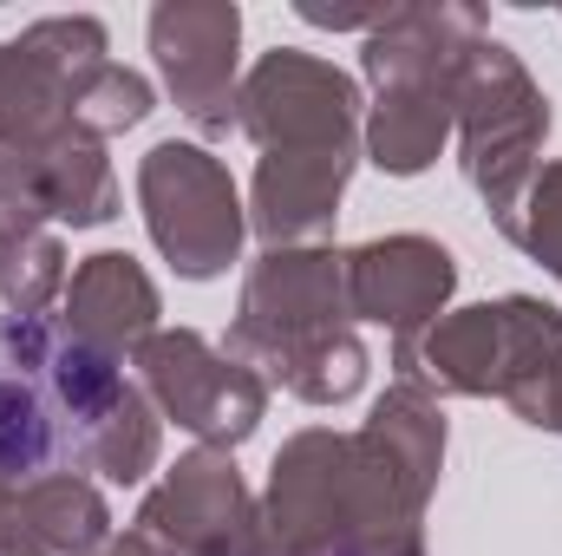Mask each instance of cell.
Listing matches in <instances>:
<instances>
[{
	"instance_id": "6da1fadb",
	"label": "cell",
	"mask_w": 562,
	"mask_h": 556,
	"mask_svg": "<svg viewBox=\"0 0 562 556\" xmlns=\"http://www.w3.org/2000/svg\"><path fill=\"white\" fill-rule=\"evenodd\" d=\"M262 524L281 556H425V498L367 445V432L307 425L269 465Z\"/></svg>"
},
{
	"instance_id": "7a4b0ae2",
	"label": "cell",
	"mask_w": 562,
	"mask_h": 556,
	"mask_svg": "<svg viewBox=\"0 0 562 556\" xmlns=\"http://www.w3.org/2000/svg\"><path fill=\"white\" fill-rule=\"evenodd\" d=\"M451 105H458V164H464V184L484 197L491 223L510 236L517 210H524V190L537 184L543 170V138H550V99L543 86L530 79V66L497 40L484 33L464 59H458V79H451Z\"/></svg>"
},
{
	"instance_id": "3957f363",
	"label": "cell",
	"mask_w": 562,
	"mask_h": 556,
	"mask_svg": "<svg viewBox=\"0 0 562 556\" xmlns=\"http://www.w3.org/2000/svg\"><path fill=\"white\" fill-rule=\"evenodd\" d=\"M138 210L157 256L183 281H216L243 263L249 203L210 144L164 138L138 157Z\"/></svg>"
},
{
	"instance_id": "277c9868",
	"label": "cell",
	"mask_w": 562,
	"mask_h": 556,
	"mask_svg": "<svg viewBox=\"0 0 562 556\" xmlns=\"http://www.w3.org/2000/svg\"><path fill=\"white\" fill-rule=\"evenodd\" d=\"M334 327H353L347 308V249L334 243H301V249H262L256 269L243 276V301L229 321L223 354L256 367L262 380L281 360Z\"/></svg>"
},
{
	"instance_id": "5b68a950",
	"label": "cell",
	"mask_w": 562,
	"mask_h": 556,
	"mask_svg": "<svg viewBox=\"0 0 562 556\" xmlns=\"http://www.w3.org/2000/svg\"><path fill=\"white\" fill-rule=\"evenodd\" d=\"M132 367L157 419H177L210 452H236L269 413V380L216 341H203L196 327H157L132 354Z\"/></svg>"
},
{
	"instance_id": "8992f818",
	"label": "cell",
	"mask_w": 562,
	"mask_h": 556,
	"mask_svg": "<svg viewBox=\"0 0 562 556\" xmlns=\"http://www.w3.org/2000/svg\"><path fill=\"white\" fill-rule=\"evenodd\" d=\"M53 387L79 445V471H99L105 485H138L164 458V419L144 400V387L112 360L59 334L53 347Z\"/></svg>"
},
{
	"instance_id": "52a82bcc",
	"label": "cell",
	"mask_w": 562,
	"mask_h": 556,
	"mask_svg": "<svg viewBox=\"0 0 562 556\" xmlns=\"http://www.w3.org/2000/svg\"><path fill=\"white\" fill-rule=\"evenodd\" d=\"M236 112H243L236 132H249L262 157L269 151H360L367 99L334 59H314L301 46H276L243 73Z\"/></svg>"
},
{
	"instance_id": "ba28073f",
	"label": "cell",
	"mask_w": 562,
	"mask_h": 556,
	"mask_svg": "<svg viewBox=\"0 0 562 556\" xmlns=\"http://www.w3.org/2000/svg\"><path fill=\"white\" fill-rule=\"evenodd\" d=\"M53 347H59L53 321L0 314V498L53 471H79V445L53 387Z\"/></svg>"
},
{
	"instance_id": "9c48e42d",
	"label": "cell",
	"mask_w": 562,
	"mask_h": 556,
	"mask_svg": "<svg viewBox=\"0 0 562 556\" xmlns=\"http://www.w3.org/2000/svg\"><path fill=\"white\" fill-rule=\"evenodd\" d=\"M150 59L164 73L170 105L223 138L243 125V7L236 0H157L150 7Z\"/></svg>"
},
{
	"instance_id": "30bf717a",
	"label": "cell",
	"mask_w": 562,
	"mask_h": 556,
	"mask_svg": "<svg viewBox=\"0 0 562 556\" xmlns=\"http://www.w3.org/2000/svg\"><path fill=\"white\" fill-rule=\"evenodd\" d=\"M138 524L177 556H281L262 524V498H249L236 452H183L138 504Z\"/></svg>"
},
{
	"instance_id": "8fae6325",
	"label": "cell",
	"mask_w": 562,
	"mask_h": 556,
	"mask_svg": "<svg viewBox=\"0 0 562 556\" xmlns=\"http://www.w3.org/2000/svg\"><path fill=\"white\" fill-rule=\"evenodd\" d=\"M458 288V263L438 236H373L360 249H347V308L353 321L386 327L393 341L425 334Z\"/></svg>"
},
{
	"instance_id": "7c38bea8",
	"label": "cell",
	"mask_w": 562,
	"mask_h": 556,
	"mask_svg": "<svg viewBox=\"0 0 562 556\" xmlns=\"http://www.w3.org/2000/svg\"><path fill=\"white\" fill-rule=\"evenodd\" d=\"M353 164L360 151H269L249 184V230L262 236V249L327 243Z\"/></svg>"
},
{
	"instance_id": "4fadbf2b",
	"label": "cell",
	"mask_w": 562,
	"mask_h": 556,
	"mask_svg": "<svg viewBox=\"0 0 562 556\" xmlns=\"http://www.w3.org/2000/svg\"><path fill=\"white\" fill-rule=\"evenodd\" d=\"M393 380L431 400H497L504 387V314L497 301L445 308L425 334L393 341Z\"/></svg>"
},
{
	"instance_id": "5bb4252c",
	"label": "cell",
	"mask_w": 562,
	"mask_h": 556,
	"mask_svg": "<svg viewBox=\"0 0 562 556\" xmlns=\"http://www.w3.org/2000/svg\"><path fill=\"white\" fill-rule=\"evenodd\" d=\"M157 281L144 276L138 256L125 249H99L86 256L72 276H66V294H59V334L92 347V354H138L144 341L157 334Z\"/></svg>"
},
{
	"instance_id": "9a60e30c",
	"label": "cell",
	"mask_w": 562,
	"mask_h": 556,
	"mask_svg": "<svg viewBox=\"0 0 562 556\" xmlns=\"http://www.w3.org/2000/svg\"><path fill=\"white\" fill-rule=\"evenodd\" d=\"M491 33V13L471 0H413V7H386V20L367 33L360 46V73L367 86H413V79H451L458 59Z\"/></svg>"
},
{
	"instance_id": "2e32d148",
	"label": "cell",
	"mask_w": 562,
	"mask_h": 556,
	"mask_svg": "<svg viewBox=\"0 0 562 556\" xmlns=\"http://www.w3.org/2000/svg\"><path fill=\"white\" fill-rule=\"evenodd\" d=\"M458 79V73H451ZM451 79H413V86H380L367 119H360V157L380 164L386 177H419L438 164V151L451 144L458 105H451Z\"/></svg>"
},
{
	"instance_id": "e0dca14e",
	"label": "cell",
	"mask_w": 562,
	"mask_h": 556,
	"mask_svg": "<svg viewBox=\"0 0 562 556\" xmlns=\"http://www.w3.org/2000/svg\"><path fill=\"white\" fill-rule=\"evenodd\" d=\"M0 511L46 556H92L112 537V504L86 471H53V478L26 485L13 498H0Z\"/></svg>"
},
{
	"instance_id": "ac0fdd59",
	"label": "cell",
	"mask_w": 562,
	"mask_h": 556,
	"mask_svg": "<svg viewBox=\"0 0 562 556\" xmlns=\"http://www.w3.org/2000/svg\"><path fill=\"white\" fill-rule=\"evenodd\" d=\"M497 314H504V387H497V400L530 425L562 380V308L537 301V294H504Z\"/></svg>"
},
{
	"instance_id": "d6986e66",
	"label": "cell",
	"mask_w": 562,
	"mask_h": 556,
	"mask_svg": "<svg viewBox=\"0 0 562 556\" xmlns=\"http://www.w3.org/2000/svg\"><path fill=\"white\" fill-rule=\"evenodd\" d=\"M367 445L413 485V498L431 504V491H438V471H445V407L419 393V387H406V380H393L380 400H373V413H367Z\"/></svg>"
},
{
	"instance_id": "ffe728a7",
	"label": "cell",
	"mask_w": 562,
	"mask_h": 556,
	"mask_svg": "<svg viewBox=\"0 0 562 556\" xmlns=\"http://www.w3.org/2000/svg\"><path fill=\"white\" fill-rule=\"evenodd\" d=\"M33 151H40V177H46L53 223L99 230V223L119 216V177H112V157H105L99 138H86L79 125H66L59 138L33 144Z\"/></svg>"
},
{
	"instance_id": "44dd1931",
	"label": "cell",
	"mask_w": 562,
	"mask_h": 556,
	"mask_svg": "<svg viewBox=\"0 0 562 556\" xmlns=\"http://www.w3.org/2000/svg\"><path fill=\"white\" fill-rule=\"evenodd\" d=\"M66 79L26 53L20 40H0V144H46L72 125L66 112Z\"/></svg>"
},
{
	"instance_id": "7402d4cb",
	"label": "cell",
	"mask_w": 562,
	"mask_h": 556,
	"mask_svg": "<svg viewBox=\"0 0 562 556\" xmlns=\"http://www.w3.org/2000/svg\"><path fill=\"white\" fill-rule=\"evenodd\" d=\"M367 367H373V360H367V341H360L353 327H334V334L294 347L269 380L288 387L294 400H307V407H340V400H353V393L367 387Z\"/></svg>"
},
{
	"instance_id": "603a6c76",
	"label": "cell",
	"mask_w": 562,
	"mask_h": 556,
	"mask_svg": "<svg viewBox=\"0 0 562 556\" xmlns=\"http://www.w3.org/2000/svg\"><path fill=\"white\" fill-rule=\"evenodd\" d=\"M150 105H157V92H150V79L132 73V66H119V59H105V66H92V73H79L72 79V92H66V112H72V125L86 132V138H119V132H132L150 119Z\"/></svg>"
},
{
	"instance_id": "cb8c5ba5",
	"label": "cell",
	"mask_w": 562,
	"mask_h": 556,
	"mask_svg": "<svg viewBox=\"0 0 562 556\" xmlns=\"http://www.w3.org/2000/svg\"><path fill=\"white\" fill-rule=\"evenodd\" d=\"M66 249L53 230H33V236H7L0 243V301L7 314H26V321H46V308L66 294Z\"/></svg>"
},
{
	"instance_id": "d4e9b609",
	"label": "cell",
	"mask_w": 562,
	"mask_h": 556,
	"mask_svg": "<svg viewBox=\"0 0 562 556\" xmlns=\"http://www.w3.org/2000/svg\"><path fill=\"white\" fill-rule=\"evenodd\" d=\"M20 46L40 53L66 86H72L79 73H92V66L112 59V33H105V20H92V13H46V20H33V26L20 33Z\"/></svg>"
},
{
	"instance_id": "484cf974",
	"label": "cell",
	"mask_w": 562,
	"mask_h": 556,
	"mask_svg": "<svg viewBox=\"0 0 562 556\" xmlns=\"http://www.w3.org/2000/svg\"><path fill=\"white\" fill-rule=\"evenodd\" d=\"M510 243H517L524 256H537V263L562 281V157L543 164L537 184L524 190V210H517V223H510Z\"/></svg>"
},
{
	"instance_id": "4316f807",
	"label": "cell",
	"mask_w": 562,
	"mask_h": 556,
	"mask_svg": "<svg viewBox=\"0 0 562 556\" xmlns=\"http://www.w3.org/2000/svg\"><path fill=\"white\" fill-rule=\"evenodd\" d=\"M46 177H40V151L33 144H0V236H33L46 230Z\"/></svg>"
},
{
	"instance_id": "83f0119b",
	"label": "cell",
	"mask_w": 562,
	"mask_h": 556,
	"mask_svg": "<svg viewBox=\"0 0 562 556\" xmlns=\"http://www.w3.org/2000/svg\"><path fill=\"white\" fill-rule=\"evenodd\" d=\"M294 13L307 26H334V33H373L386 20V7H321V0H294Z\"/></svg>"
},
{
	"instance_id": "f1b7e54d",
	"label": "cell",
	"mask_w": 562,
	"mask_h": 556,
	"mask_svg": "<svg viewBox=\"0 0 562 556\" xmlns=\"http://www.w3.org/2000/svg\"><path fill=\"white\" fill-rule=\"evenodd\" d=\"M92 556H177L157 531H144V524H132V531H112L105 537V551H92Z\"/></svg>"
},
{
	"instance_id": "f546056e",
	"label": "cell",
	"mask_w": 562,
	"mask_h": 556,
	"mask_svg": "<svg viewBox=\"0 0 562 556\" xmlns=\"http://www.w3.org/2000/svg\"><path fill=\"white\" fill-rule=\"evenodd\" d=\"M0 556H46V551H40V544H33V537L7 518V511H0Z\"/></svg>"
},
{
	"instance_id": "4dcf8cb0",
	"label": "cell",
	"mask_w": 562,
	"mask_h": 556,
	"mask_svg": "<svg viewBox=\"0 0 562 556\" xmlns=\"http://www.w3.org/2000/svg\"><path fill=\"white\" fill-rule=\"evenodd\" d=\"M0 243H7V236H0Z\"/></svg>"
}]
</instances>
